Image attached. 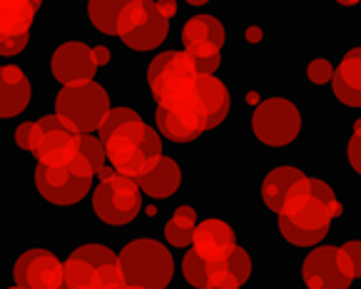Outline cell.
Instances as JSON below:
<instances>
[{
  "label": "cell",
  "mask_w": 361,
  "mask_h": 289,
  "mask_svg": "<svg viewBox=\"0 0 361 289\" xmlns=\"http://www.w3.org/2000/svg\"><path fill=\"white\" fill-rule=\"evenodd\" d=\"M197 225V209L192 204H182V207L175 209L170 220L165 222V240L170 247H177V250H185V247L192 245V232H195Z\"/></svg>",
  "instance_id": "24"
},
{
  "label": "cell",
  "mask_w": 361,
  "mask_h": 289,
  "mask_svg": "<svg viewBox=\"0 0 361 289\" xmlns=\"http://www.w3.org/2000/svg\"><path fill=\"white\" fill-rule=\"evenodd\" d=\"M78 152L85 157L87 162L92 165L95 172H102L107 165V157H105V144H102L100 137L95 135H80V142H78Z\"/></svg>",
  "instance_id": "28"
},
{
  "label": "cell",
  "mask_w": 361,
  "mask_h": 289,
  "mask_svg": "<svg viewBox=\"0 0 361 289\" xmlns=\"http://www.w3.org/2000/svg\"><path fill=\"white\" fill-rule=\"evenodd\" d=\"M329 85L339 105L361 110V45H354L341 55Z\"/></svg>",
  "instance_id": "17"
},
{
  "label": "cell",
  "mask_w": 361,
  "mask_h": 289,
  "mask_svg": "<svg viewBox=\"0 0 361 289\" xmlns=\"http://www.w3.org/2000/svg\"><path fill=\"white\" fill-rule=\"evenodd\" d=\"M32 100V85L18 65H0V120L18 118Z\"/></svg>",
  "instance_id": "16"
},
{
  "label": "cell",
  "mask_w": 361,
  "mask_h": 289,
  "mask_svg": "<svg viewBox=\"0 0 361 289\" xmlns=\"http://www.w3.org/2000/svg\"><path fill=\"white\" fill-rule=\"evenodd\" d=\"M346 162L361 177V135L351 133L349 142H346Z\"/></svg>",
  "instance_id": "32"
},
{
  "label": "cell",
  "mask_w": 361,
  "mask_h": 289,
  "mask_svg": "<svg viewBox=\"0 0 361 289\" xmlns=\"http://www.w3.org/2000/svg\"><path fill=\"white\" fill-rule=\"evenodd\" d=\"M227 43L224 23L214 16H192L182 25V45L200 75H214L222 65V48Z\"/></svg>",
  "instance_id": "10"
},
{
  "label": "cell",
  "mask_w": 361,
  "mask_h": 289,
  "mask_svg": "<svg viewBox=\"0 0 361 289\" xmlns=\"http://www.w3.org/2000/svg\"><path fill=\"white\" fill-rule=\"evenodd\" d=\"M90 204L107 227H125L142 212V190L133 177L102 170L97 185H92Z\"/></svg>",
  "instance_id": "6"
},
{
  "label": "cell",
  "mask_w": 361,
  "mask_h": 289,
  "mask_svg": "<svg viewBox=\"0 0 361 289\" xmlns=\"http://www.w3.org/2000/svg\"><path fill=\"white\" fill-rule=\"evenodd\" d=\"M182 277L190 287L195 289H207L209 277H212V262L200 257L195 250H190L182 259Z\"/></svg>",
  "instance_id": "27"
},
{
  "label": "cell",
  "mask_w": 361,
  "mask_h": 289,
  "mask_svg": "<svg viewBox=\"0 0 361 289\" xmlns=\"http://www.w3.org/2000/svg\"><path fill=\"white\" fill-rule=\"evenodd\" d=\"M154 6H157V11L167 18H172L177 13V0H157Z\"/></svg>",
  "instance_id": "35"
},
{
  "label": "cell",
  "mask_w": 361,
  "mask_h": 289,
  "mask_svg": "<svg viewBox=\"0 0 361 289\" xmlns=\"http://www.w3.org/2000/svg\"><path fill=\"white\" fill-rule=\"evenodd\" d=\"M43 0H0V35H30Z\"/></svg>",
  "instance_id": "23"
},
{
  "label": "cell",
  "mask_w": 361,
  "mask_h": 289,
  "mask_svg": "<svg viewBox=\"0 0 361 289\" xmlns=\"http://www.w3.org/2000/svg\"><path fill=\"white\" fill-rule=\"evenodd\" d=\"M105 157L115 172L140 180L162 157V140L140 115L102 135Z\"/></svg>",
  "instance_id": "2"
},
{
  "label": "cell",
  "mask_w": 361,
  "mask_h": 289,
  "mask_svg": "<svg viewBox=\"0 0 361 289\" xmlns=\"http://www.w3.org/2000/svg\"><path fill=\"white\" fill-rule=\"evenodd\" d=\"M110 113V92L95 80L65 85L55 95V115L73 125L80 135H92L102 128Z\"/></svg>",
  "instance_id": "8"
},
{
  "label": "cell",
  "mask_w": 361,
  "mask_h": 289,
  "mask_svg": "<svg viewBox=\"0 0 361 289\" xmlns=\"http://www.w3.org/2000/svg\"><path fill=\"white\" fill-rule=\"evenodd\" d=\"M304 289H351L354 269L341 247L319 245L309 250L302 262Z\"/></svg>",
  "instance_id": "12"
},
{
  "label": "cell",
  "mask_w": 361,
  "mask_h": 289,
  "mask_svg": "<svg viewBox=\"0 0 361 289\" xmlns=\"http://www.w3.org/2000/svg\"><path fill=\"white\" fill-rule=\"evenodd\" d=\"M167 35H170V18L162 16V13L157 11V6L152 3V8H149L145 23L135 32H130L128 38H123V43L128 45L130 50L147 53V50H154L165 43Z\"/></svg>",
  "instance_id": "22"
},
{
  "label": "cell",
  "mask_w": 361,
  "mask_h": 289,
  "mask_svg": "<svg viewBox=\"0 0 361 289\" xmlns=\"http://www.w3.org/2000/svg\"><path fill=\"white\" fill-rule=\"evenodd\" d=\"M27 48V35H0V55L13 58Z\"/></svg>",
  "instance_id": "30"
},
{
  "label": "cell",
  "mask_w": 361,
  "mask_h": 289,
  "mask_svg": "<svg viewBox=\"0 0 361 289\" xmlns=\"http://www.w3.org/2000/svg\"><path fill=\"white\" fill-rule=\"evenodd\" d=\"M8 289H23V287H18V284H16V287H8Z\"/></svg>",
  "instance_id": "41"
},
{
  "label": "cell",
  "mask_w": 361,
  "mask_h": 289,
  "mask_svg": "<svg viewBox=\"0 0 361 289\" xmlns=\"http://www.w3.org/2000/svg\"><path fill=\"white\" fill-rule=\"evenodd\" d=\"M185 3H190V6H195V8H202V6H207L209 0H185Z\"/></svg>",
  "instance_id": "39"
},
{
  "label": "cell",
  "mask_w": 361,
  "mask_h": 289,
  "mask_svg": "<svg viewBox=\"0 0 361 289\" xmlns=\"http://www.w3.org/2000/svg\"><path fill=\"white\" fill-rule=\"evenodd\" d=\"M255 140L267 150H284L299 140L304 130V110L292 97L274 95L262 100L250 118Z\"/></svg>",
  "instance_id": "5"
},
{
  "label": "cell",
  "mask_w": 361,
  "mask_h": 289,
  "mask_svg": "<svg viewBox=\"0 0 361 289\" xmlns=\"http://www.w3.org/2000/svg\"><path fill=\"white\" fill-rule=\"evenodd\" d=\"M197 75L200 73L195 70V63L185 50L159 53L147 65V85L157 105H167L185 95L195 85Z\"/></svg>",
  "instance_id": "11"
},
{
  "label": "cell",
  "mask_w": 361,
  "mask_h": 289,
  "mask_svg": "<svg viewBox=\"0 0 361 289\" xmlns=\"http://www.w3.org/2000/svg\"><path fill=\"white\" fill-rule=\"evenodd\" d=\"M341 250L346 252L349 264L354 269V279H361V240H346L341 245Z\"/></svg>",
  "instance_id": "33"
},
{
  "label": "cell",
  "mask_w": 361,
  "mask_h": 289,
  "mask_svg": "<svg viewBox=\"0 0 361 289\" xmlns=\"http://www.w3.org/2000/svg\"><path fill=\"white\" fill-rule=\"evenodd\" d=\"M130 0H87V18H90L92 27L107 35H115L117 16L128 6Z\"/></svg>",
  "instance_id": "25"
},
{
  "label": "cell",
  "mask_w": 361,
  "mask_h": 289,
  "mask_svg": "<svg viewBox=\"0 0 361 289\" xmlns=\"http://www.w3.org/2000/svg\"><path fill=\"white\" fill-rule=\"evenodd\" d=\"M95 60H97V65H105L107 60H110V53H107L105 48H97L95 50Z\"/></svg>",
  "instance_id": "38"
},
{
  "label": "cell",
  "mask_w": 361,
  "mask_h": 289,
  "mask_svg": "<svg viewBox=\"0 0 361 289\" xmlns=\"http://www.w3.org/2000/svg\"><path fill=\"white\" fill-rule=\"evenodd\" d=\"M252 272H255V259L250 250L237 245L224 259L212 262V277L207 289H242L252 279Z\"/></svg>",
  "instance_id": "19"
},
{
  "label": "cell",
  "mask_w": 361,
  "mask_h": 289,
  "mask_svg": "<svg viewBox=\"0 0 361 289\" xmlns=\"http://www.w3.org/2000/svg\"><path fill=\"white\" fill-rule=\"evenodd\" d=\"M135 110L133 107H110V113H107V118L102 120V128H100V133L105 135V133H110L112 128H117V125H123L125 120H130V118H135Z\"/></svg>",
  "instance_id": "31"
},
{
  "label": "cell",
  "mask_w": 361,
  "mask_h": 289,
  "mask_svg": "<svg viewBox=\"0 0 361 289\" xmlns=\"http://www.w3.org/2000/svg\"><path fill=\"white\" fill-rule=\"evenodd\" d=\"M182 180H185V172L182 165L175 157H159L147 172L137 180L140 190L145 195H149L152 199H170L172 195L180 192Z\"/></svg>",
  "instance_id": "21"
},
{
  "label": "cell",
  "mask_w": 361,
  "mask_h": 289,
  "mask_svg": "<svg viewBox=\"0 0 361 289\" xmlns=\"http://www.w3.org/2000/svg\"><path fill=\"white\" fill-rule=\"evenodd\" d=\"M336 8H361V0H331Z\"/></svg>",
  "instance_id": "37"
},
{
  "label": "cell",
  "mask_w": 361,
  "mask_h": 289,
  "mask_svg": "<svg viewBox=\"0 0 361 289\" xmlns=\"http://www.w3.org/2000/svg\"><path fill=\"white\" fill-rule=\"evenodd\" d=\"M95 175L97 172L92 170L90 162L78 152L63 167L37 165L32 180H35V190L45 202L55 204V207H73L90 195Z\"/></svg>",
  "instance_id": "7"
},
{
  "label": "cell",
  "mask_w": 361,
  "mask_h": 289,
  "mask_svg": "<svg viewBox=\"0 0 361 289\" xmlns=\"http://www.w3.org/2000/svg\"><path fill=\"white\" fill-rule=\"evenodd\" d=\"M13 282L23 289H63V262L50 250L32 247L13 264Z\"/></svg>",
  "instance_id": "13"
},
{
  "label": "cell",
  "mask_w": 361,
  "mask_h": 289,
  "mask_svg": "<svg viewBox=\"0 0 361 289\" xmlns=\"http://www.w3.org/2000/svg\"><path fill=\"white\" fill-rule=\"evenodd\" d=\"M117 257L125 284L142 289H167L175 279V259L170 250L152 237H137L128 242Z\"/></svg>",
  "instance_id": "4"
},
{
  "label": "cell",
  "mask_w": 361,
  "mask_h": 289,
  "mask_svg": "<svg viewBox=\"0 0 361 289\" xmlns=\"http://www.w3.org/2000/svg\"><path fill=\"white\" fill-rule=\"evenodd\" d=\"M95 50L82 40H68L58 45L50 55V73L60 85H78L95 78L97 73Z\"/></svg>",
  "instance_id": "14"
},
{
  "label": "cell",
  "mask_w": 361,
  "mask_h": 289,
  "mask_svg": "<svg viewBox=\"0 0 361 289\" xmlns=\"http://www.w3.org/2000/svg\"><path fill=\"white\" fill-rule=\"evenodd\" d=\"M120 289H142V287H133V284H123Z\"/></svg>",
  "instance_id": "40"
},
{
  "label": "cell",
  "mask_w": 361,
  "mask_h": 289,
  "mask_svg": "<svg viewBox=\"0 0 361 289\" xmlns=\"http://www.w3.org/2000/svg\"><path fill=\"white\" fill-rule=\"evenodd\" d=\"M27 133H30V123H23L16 130V144L18 147H27Z\"/></svg>",
  "instance_id": "36"
},
{
  "label": "cell",
  "mask_w": 361,
  "mask_h": 289,
  "mask_svg": "<svg viewBox=\"0 0 361 289\" xmlns=\"http://www.w3.org/2000/svg\"><path fill=\"white\" fill-rule=\"evenodd\" d=\"M331 75H334V65H331V60L324 58V55H317V58H312L304 65V78H307V82L312 87L329 85Z\"/></svg>",
  "instance_id": "29"
},
{
  "label": "cell",
  "mask_w": 361,
  "mask_h": 289,
  "mask_svg": "<svg viewBox=\"0 0 361 289\" xmlns=\"http://www.w3.org/2000/svg\"><path fill=\"white\" fill-rule=\"evenodd\" d=\"M80 133L68 125L58 115H48L30 123L27 133V147L35 155L37 165L43 167H63L78 155Z\"/></svg>",
  "instance_id": "9"
},
{
  "label": "cell",
  "mask_w": 361,
  "mask_h": 289,
  "mask_svg": "<svg viewBox=\"0 0 361 289\" xmlns=\"http://www.w3.org/2000/svg\"><path fill=\"white\" fill-rule=\"evenodd\" d=\"M237 247V232L222 217H207L197 222L192 232V250L207 262H219Z\"/></svg>",
  "instance_id": "15"
},
{
  "label": "cell",
  "mask_w": 361,
  "mask_h": 289,
  "mask_svg": "<svg viewBox=\"0 0 361 289\" xmlns=\"http://www.w3.org/2000/svg\"><path fill=\"white\" fill-rule=\"evenodd\" d=\"M195 92L204 110V118H207V130L224 125V120L229 118V110H232V95H229V87L224 85V80H219L217 75H197Z\"/></svg>",
  "instance_id": "18"
},
{
  "label": "cell",
  "mask_w": 361,
  "mask_h": 289,
  "mask_svg": "<svg viewBox=\"0 0 361 289\" xmlns=\"http://www.w3.org/2000/svg\"><path fill=\"white\" fill-rule=\"evenodd\" d=\"M307 172L297 165H276L262 177L259 185V195H262V204L269 209L271 214H279L284 209L289 192L294 190V185L299 180H304Z\"/></svg>",
  "instance_id": "20"
},
{
  "label": "cell",
  "mask_w": 361,
  "mask_h": 289,
  "mask_svg": "<svg viewBox=\"0 0 361 289\" xmlns=\"http://www.w3.org/2000/svg\"><path fill=\"white\" fill-rule=\"evenodd\" d=\"M149 8H152V3H149V0H130L128 6L120 11V16H117L115 35H120V38H128L130 32L137 30V27L145 23V18H147Z\"/></svg>",
  "instance_id": "26"
},
{
  "label": "cell",
  "mask_w": 361,
  "mask_h": 289,
  "mask_svg": "<svg viewBox=\"0 0 361 289\" xmlns=\"http://www.w3.org/2000/svg\"><path fill=\"white\" fill-rule=\"evenodd\" d=\"M245 38H247V43L259 45L262 40H264V30H262L259 25H250V27H247V32H245Z\"/></svg>",
  "instance_id": "34"
},
{
  "label": "cell",
  "mask_w": 361,
  "mask_h": 289,
  "mask_svg": "<svg viewBox=\"0 0 361 289\" xmlns=\"http://www.w3.org/2000/svg\"><path fill=\"white\" fill-rule=\"evenodd\" d=\"M344 212L339 195L326 180L304 177L289 192L279 217V235L284 242L299 250H314L326 240L331 222Z\"/></svg>",
  "instance_id": "1"
},
{
  "label": "cell",
  "mask_w": 361,
  "mask_h": 289,
  "mask_svg": "<svg viewBox=\"0 0 361 289\" xmlns=\"http://www.w3.org/2000/svg\"><path fill=\"white\" fill-rule=\"evenodd\" d=\"M123 284L120 257L107 245L87 242L63 262L65 289H120Z\"/></svg>",
  "instance_id": "3"
}]
</instances>
